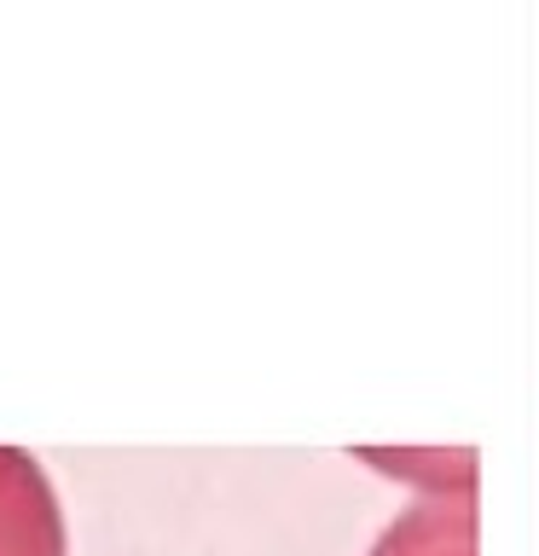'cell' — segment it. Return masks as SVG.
<instances>
[{"instance_id":"obj_1","label":"cell","mask_w":539,"mask_h":556,"mask_svg":"<svg viewBox=\"0 0 539 556\" xmlns=\"http://www.w3.org/2000/svg\"><path fill=\"white\" fill-rule=\"evenodd\" d=\"M0 556H70L59 493L24 446H0Z\"/></svg>"},{"instance_id":"obj_2","label":"cell","mask_w":539,"mask_h":556,"mask_svg":"<svg viewBox=\"0 0 539 556\" xmlns=\"http://www.w3.org/2000/svg\"><path fill=\"white\" fill-rule=\"evenodd\" d=\"M372 556H476L469 498H424L372 545Z\"/></svg>"}]
</instances>
